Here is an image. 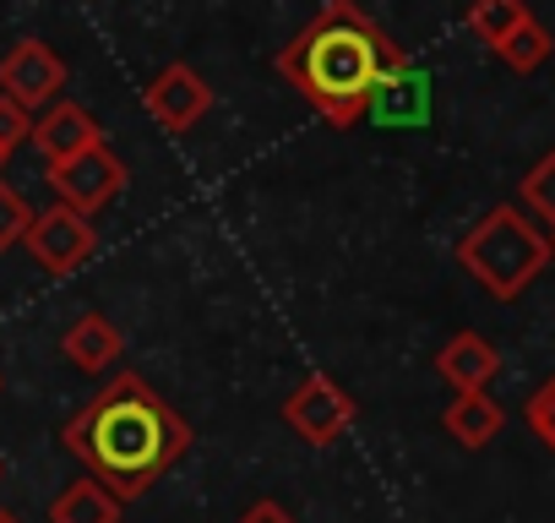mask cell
Segmentation results:
<instances>
[{
	"mask_svg": "<svg viewBox=\"0 0 555 523\" xmlns=\"http://www.w3.org/2000/svg\"><path fill=\"white\" fill-rule=\"evenodd\" d=\"M50 191L61 196V207H72V213H82V218H93L99 207H109L120 191H126V164H120V153L109 148V142H99V148H88V153H77V158H66V164H50Z\"/></svg>",
	"mask_w": 555,
	"mask_h": 523,
	"instance_id": "cell-4",
	"label": "cell"
},
{
	"mask_svg": "<svg viewBox=\"0 0 555 523\" xmlns=\"http://www.w3.org/2000/svg\"><path fill=\"white\" fill-rule=\"evenodd\" d=\"M234 523H295V512H289L284 501H256V507H245Z\"/></svg>",
	"mask_w": 555,
	"mask_h": 523,
	"instance_id": "cell-21",
	"label": "cell"
},
{
	"mask_svg": "<svg viewBox=\"0 0 555 523\" xmlns=\"http://www.w3.org/2000/svg\"><path fill=\"white\" fill-rule=\"evenodd\" d=\"M28 137H34V115H28L23 104H12L7 93H0V148L12 153V148H23Z\"/></svg>",
	"mask_w": 555,
	"mask_h": 523,
	"instance_id": "cell-20",
	"label": "cell"
},
{
	"mask_svg": "<svg viewBox=\"0 0 555 523\" xmlns=\"http://www.w3.org/2000/svg\"><path fill=\"white\" fill-rule=\"evenodd\" d=\"M28 256L39 262L44 273H55V279H66V273H77V268H88V256L99 251V234H93V218H82V213H72V207H44V213H34V224H28Z\"/></svg>",
	"mask_w": 555,
	"mask_h": 523,
	"instance_id": "cell-6",
	"label": "cell"
},
{
	"mask_svg": "<svg viewBox=\"0 0 555 523\" xmlns=\"http://www.w3.org/2000/svg\"><path fill=\"white\" fill-rule=\"evenodd\" d=\"M50 523H120V501L93 474H82L50 501Z\"/></svg>",
	"mask_w": 555,
	"mask_h": 523,
	"instance_id": "cell-14",
	"label": "cell"
},
{
	"mask_svg": "<svg viewBox=\"0 0 555 523\" xmlns=\"http://www.w3.org/2000/svg\"><path fill=\"white\" fill-rule=\"evenodd\" d=\"M28 224H34V207L23 202V191H17V186L0 180V256H7L12 245H23V240H28Z\"/></svg>",
	"mask_w": 555,
	"mask_h": 523,
	"instance_id": "cell-17",
	"label": "cell"
},
{
	"mask_svg": "<svg viewBox=\"0 0 555 523\" xmlns=\"http://www.w3.org/2000/svg\"><path fill=\"white\" fill-rule=\"evenodd\" d=\"M550 50H555V44H550V28L533 23V17H528L517 34H506V39L495 44V55H501L512 72H539V66L550 61Z\"/></svg>",
	"mask_w": 555,
	"mask_h": 523,
	"instance_id": "cell-16",
	"label": "cell"
},
{
	"mask_svg": "<svg viewBox=\"0 0 555 523\" xmlns=\"http://www.w3.org/2000/svg\"><path fill=\"white\" fill-rule=\"evenodd\" d=\"M7 158H12V153H7V148H0V175H7Z\"/></svg>",
	"mask_w": 555,
	"mask_h": 523,
	"instance_id": "cell-23",
	"label": "cell"
},
{
	"mask_svg": "<svg viewBox=\"0 0 555 523\" xmlns=\"http://www.w3.org/2000/svg\"><path fill=\"white\" fill-rule=\"evenodd\" d=\"M522 420H528V431L555 452V377H544L533 393H528V404H522Z\"/></svg>",
	"mask_w": 555,
	"mask_h": 523,
	"instance_id": "cell-19",
	"label": "cell"
},
{
	"mask_svg": "<svg viewBox=\"0 0 555 523\" xmlns=\"http://www.w3.org/2000/svg\"><path fill=\"white\" fill-rule=\"evenodd\" d=\"M441 425H447V436H452L457 447H485V442H495V436H501L506 409H501L490 393H457V398L447 404Z\"/></svg>",
	"mask_w": 555,
	"mask_h": 523,
	"instance_id": "cell-13",
	"label": "cell"
},
{
	"mask_svg": "<svg viewBox=\"0 0 555 523\" xmlns=\"http://www.w3.org/2000/svg\"><path fill=\"white\" fill-rule=\"evenodd\" d=\"M284 425H289L306 447H333V442L354 425V398H349L327 371H311V377L284 398Z\"/></svg>",
	"mask_w": 555,
	"mask_h": 523,
	"instance_id": "cell-5",
	"label": "cell"
},
{
	"mask_svg": "<svg viewBox=\"0 0 555 523\" xmlns=\"http://www.w3.org/2000/svg\"><path fill=\"white\" fill-rule=\"evenodd\" d=\"M0 480H7V463H0Z\"/></svg>",
	"mask_w": 555,
	"mask_h": 523,
	"instance_id": "cell-24",
	"label": "cell"
},
{
	"mask_svg": "<svg viewBox=\"0 0 555 523\" xmlns=\"http://www.w3.org/2000/svg\"><path fill=\"white\" fill-rule=\"evenodd\" d=\"M409 55L376 28L354 0H322V12L278 50V77H284L322 120L338 131L365 120L371 93L387 72H398Z\"/></svg>",
	"mask_w": 555,
	"mask_h": 523,
	"instance_id": "cell-2",
	"label": "cell"
},
{
	"mask_svg": "<svg viewBox=\"0 0 555 523\" xmlns=\"http://www.w3.org/2000/svg\"><path fill=\"white\" fill-rule=\"evenodd\" d=\"M66 88V61L44 44V39H17L7 55H0V93L12 104H23L28 115L39 104H55Z\"/></svg>",
	"mask_w": 555,
	"mask_h": 523,
	"instance_id": "cell-7",
	"label": "cell"
},
{
	"mask_svg": "<svg viewBox=\"0 0 555 523\" xmlns=\"http://www.w3.org/2000/svg\"><path fill=\"white\" fill-rule=\"evenodd\" d=\"M457 262L495 295V301H517L550 262V240L517 213V207H490L463 240H457Z\"/></svg>",
	"mask_w": 555,
	"mask_h": 523,
	"instance_id": "cell-3",
	"label": "cell"
},
{
	"mask_svg": "<svg viewBox=\"0 0 555 523\" xmlns=\"http://www.w3.org/2000/svg\"><path fill=\"white\" fill-rule=\"evenodd\" d=\"M522 23H528L522 0H474V7H468V28H474V39H485L490 50H495L506 34H517Z\"/></svg>",
	"mask_w": 555,
	"mask_h": 523,
	"instance_id": "cell-15",
	"label": "cell"
},
{
	"mask_svg": "<svg viewBox=\"0 0 555 523\" xmlns=\"http://www.w3.org/2000/svg\"><path fill=\"white\" fill-rule=\"evenodd\" d=\"M28 142L44 153V164H66V158H77V153L99 148V142H104V131H99L93 110H82V104H72V99H55V104L44 110V120L34 126V137H28Z\"/></svg>",
	"mask_w": 555,
	"mask_h": 523,
	"instance_id": "cell-10",
	"label": "cell"
},
{
	"mask_svg": "<svg viewBox=\"0 0 555 523\" xmlns=\"http://www.w3.org/2000/svg\"><path fill=\"white\" fill-rule=\"evenodd\" d=\"M0 523H23V518H17L12 507H0Z\"/></svg>",
	"mask_w": 555,
	"mask_h": 523,
	"instance_id": "cell-22",
	"label": "cell"
},
{
	"mask_svg": "<svg viewBox=\"0 0 555 523\" xmlns=\"http://www.w3.org/2000/svg\"><path fill=\"white\" fill-rule=\"evenodd\" d=\"M365 120L382 126V131H420V126H430V72H420L414 61L387 72L382 88L365 104Z\"/></svg>",
	"mask_w": 555,
	"mask_h": 523,
	"instance_id": "cell-9",
	"label": "cell"
},
{
	"mask_svg": "<svg viewBox=\"0 0 555 523\" xmlns=\"http://www.w3.org/2000/svg\"><path fill=\"white\" fill-rule=\"evenodd\" d=\"M61 349H66V360H72L77 371L99 377V371H109V366H115V360L126 355V339H120V328H115L109 317L88 311V317H77V322L66 328Z\"/></svg>",
	"mask_w": 555,
	"mask_h": 523,
	"instance_id": "cell-12",
	"label": "cell"
},
{
	"mask_svg": "<svg viewBox=\"0 0 555 523\" xmlns=\"http://www.w3.org/2000/svg\"><path fill=\"white\" fill-rule=\"evenodd\" d=\"M522 207H533L539 218L555 224V153H544V158L522 175Z\"/></svg>",
	"mask_w": 555,
	"mask_h": 523,
	"instance_id": "cell-18",
	"label": "cell"
},
{
	"mask_svg": "<svg viewBox=\"0 0 555 523\" xmlns=\"http://www.w3.org/2000/svg\"><path fill=\"white\" fill-rule=\"evenodd\" d=\"M436 371L441 382H452L457 393H485V382L501 371V349L479 333H452L436 355Z\"/></svg>",
	"mask_w": 555,
	"mask_h": 523,
	"instance_id": "cell-11",
	"label": "cell"
},
{
	"mask_svg": "<svg viewBox=\"0 0 555 523\" xmlns=\"http://www.w3.org/2000/svg\"><path fill=\"white\" fill-rule=\"evenodd\" d=\"M142 104H147L153 126L175 137V131H191V126L212 110V88L202 82V72H196V66L175 61V66H164V72L142 88Z\"/></svg>",
	"mask_w": 555,
	"mask_h": 523,
	"instance_id": "cell-8",
	"label": "cell"
},
{
	"mask_svg": "<svg viewBox=\"0 0 555 523\" xmlns=\"http://www.w3.org/2000/svg\"><path fill=\"white\" fill-rule=\"evenodd\" d=\"M61 447L82 458V469L115 501H137L191 452V420L153 393L147 377L126 371L61 425Z\"/></svg>",
	"mask_w": 555,
	"mask_h": 523,
	"instance_id": "cell-1",
	"label": "cell"
}]
</instances>
